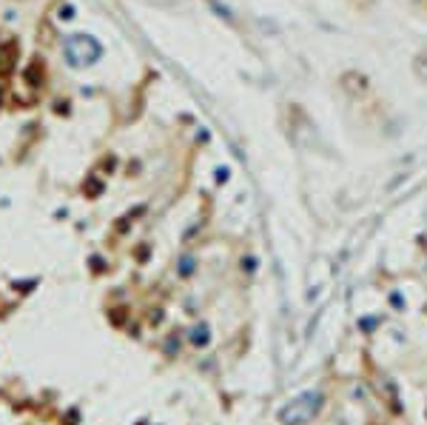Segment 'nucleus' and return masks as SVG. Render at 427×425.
Returning <instances> with one entry per match:
<instances>
[{
    "label": "nucleus",
    "mask_w": 427,
    "mask_h": 425,
    "mask_svg": "<svg viewBox=\"0 0 427 425\" xmlns=\"http://www.w3.org/2000/svg\"><path fill=\"white\" fill-rule=\"evenodd\" d=\"M322 405H325L322 391H302L299 397H294L288 405L279 408V422L282 425H308L322 411Z\"/></svg>",
    "instance_id": "nucleus-1"
},
{
    "label": "nucleus",
    "mask_w": 427,
    "mask_h": 425,
    "mask_svg": "<svg viewBox=\"0 0 427 425\" xmlns=\"http://www.w3.org/2000/svg\"><path fill=\"white\" fill-rule=\"evenodd\" d=\"M103 54V46L91 34H71L66 41V57L71 66H89Z\"/></svg>",
    "instance_id": "nucleus-2"
},
{
    "label": "nucleus",
    "mask_w": 427,
    "mask_h": 425,
    "mask_svg": "<svg viewBox=\"0 0 427 425\" xmlns=\"http://www.w3.org/2000/svg\"><path fill=\"white\" fill-rule=\"evenodd\" d=\"M191 345H197V349H205V345L211 342V328L205 325V323H200V325H194L191 328Z\"/></svg>",
    "instance_id": "nucleus-3"
},
{
    "label": "nucleus",
    "mask_w": 427,
    "mask_h": 425,
    "mask_svg": "<svg viewBox=\"0 0 427 425\" xmlns=\"http://www.w3.org/2000/svg\"><path fill=\"white\" fill-rule=\"evenodd\" d=\"M177 272H180V277H191L194 274V257H183Z\"/></svg>",
    "instance_id": "nucleus-4"
},
{
    "label": "nucleus",
    "mask_w": 427,
    "mask_h": 425,
    "mask_svg": "<svg viewBox=\"0 0 427 425\" xmlns=\"http://www.w3.org/2000/svg\"><path fill=\"white\" fill-rule=\"evenodd\" d=\"M416 74L422 77V80H427V52H422L416 57Z\"/></svg>",
    "instance_id": "nucleus-5"
},
{
    "label": "nucleus",
    "mask_w": 427,
    "mask_h": 425,
    "mask_svg": "<svg viewBox=\"0 0 427 425\" xmlns=\"http://www.w3.org/2000/svg\"><path fill=\"white\" fill-rule=\"evenodd\" d=\"M165 351H168V354H174V351H180V340H177V337H171V340L165 342Z\"/></svg>",
    "instance_id": "nucleus-6"
}]
</instances>
